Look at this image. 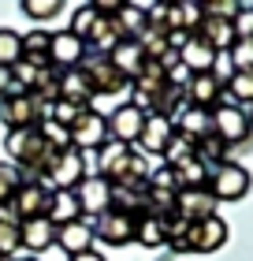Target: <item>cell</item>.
I'll use <instances>...</instances> for the list:
<instances>
[{"instance_id": "1", "label": "cell", "mask_w": 253, "mask_h": 261, "mask_svg": "<svg viewBox=\"0 0 253 261\" xmlns=\"http://www.w3.org/2000/svg\"><path fill=\"white\" fill-rule=\"evenodd\" d=\"M4 149H8V157H11V164L19 168L22 179H38V183L45 179V172H49V164H52V157H56V149L41 138L38 127L8 130Z\"/></svg>"}, {"instance_id": "2", "label": "cell", "mask_w": 253, "mask_h": 261, "mask_svg": "<svg viewBox=\"0 0 253 261\" xmlns=\"http://www.w3.org/2000/svg\"><path fill=\"white\" fill-rule=\"evenodd\" d=\"M149 161L142 157L138 149H130V146H119V142H104V146L97 149V175L108 183V187H116V183H146L149 179Z\"/></svg>"}, {"instance_id": "3", "label": "cell", "mask_w": 253, "mask_h": 261, "mask_svg": "<svg viewBox=\"0 0 253 261\" xmlns=\"http://www.w3.org/2000/svg\"><path fill=\"white\" fill-rule=\"evenodd\" d=\"M49 105L38 101L34 93H22V90H11L8 97H0V120L8 123V130H26V127H41Z\"/></svg>"}, {"instance_id": "4", "label": "cell", "mask_w": 253, "mask_h": 261, "mask_svg": "<svg viewBox=\"0 0 253 261\" xmlns=\"http://www.w3.org/2000/svg\"><path fill=\"white\" fill-rule=\"evenodd\" d=\"M78 71L86 75V82L93 86L97 97H116V93H123L130 86V82L112 67V60H108L104 53H86V56H82V64H78Z\"/></svg>"}, {"instance_id": "5", "label": "cell", "mask_w": 253, "mask_h": 261, "mask_svg": "<svg viewBox=\"0 0 253 261\" xmlns=\"http://www.w3.org/2000/svg\"><path fill=\"white\" fill-rule=\"evenodd\" d=\"M212 135L227 142V146H246V142L253 138V127H249V116L246 109H238V105L231 101H223V105H216L212 109Z\"/></svg>"}, {"instance_id": "6", "label": "cell", "mask_w": 253, "mask_h": 261, "mask_svg": "<svg viewBox=\"0 0 253 261\" xmlns=\"http://www.w3.org/2000/svg\"><path fill=\"white\" fill-rule=\"evenodd\" d=\"M249 187H253V175L238 161H227L209 172V191L216 201H242L249 194Z\"/></svg>"}, {"instance_id": "7", "label": "cell", "mask_w": 253, "mask_h": 261, "mask_svg": "<svg viewBox=\"0 0 253 261\" xmlns=\"http://www.w3.org/2000/svg\"><path fill=\"white\" fill-rule=\"evenodd\" d=\"M86 179V153H78V149H60L52 164H49V172H45V187H52V191H75V187Z\"/></svg>"}, {"instance_id": "8", "label": "cell", "mask_w": 253, "mask_h": 261, "mask_svg": "<svg viewBox=\"0 0 253 261\" xmlns=\"http://www.w3.org/2000/svg\"><path fill=\"white\" fill-rule=\"evenodd\" d=\"M134 224H138V217H130V213L104 209L101 217H93V239L108 243V246H127V243H134Z\"/></svg>"}, {"instance_id": "9", "label": "cell", "mask_w": 253, "mask_h": 261, "mask_svg": "<svg viewBox=\"0 0 253 261\" xmlns=\"http://www.w3.org/2000/svg\"><path fill=\"white\" fill-rule=\"evenodd\" d=\"M49 194H52V191H49L45 183H38V179H22L8 209L15 213L19 224H22V220H38V217H45V213H49Z\"/></svg>"}, {"instance_id": "10", "label": "cell", "mask_w": 253, "mask_h": 261, "mask_svg": "<svg viewBox=\"0 0 253 261\" xmlns=\"http://www.w3.org/2000/svg\"><path fill=\"white\" fill-rule=\"evenodd\" d=\"M183 90H186V105H194V109H205V112H212L216 105H223V101H227V93H223V75H216V71L190 75Z\"/></svg>"}, {"instance_id": "11", "label": "cell", "mask_w": 253, "mask_h": 261, "mask_svg": "<svg viewBox=\"0 0 253 261\" xmlns=\"http://www.w3.org/2000/svg\"><path fill=\"white\" fill-rule=\"evenodd\" d=\"M67 130H71V149H78V153L101 149L104 142H108V120H104L101 112H93V109H86Z\"/></svg>"}, {"instance_id": "12", "label": "cell", "mask_w": 253, "mask_h": 261, "mask_svg": "<svg viewBox=\"0 0 253 261\" xmlns=\"http://www.w3.org/2000/svg\"><path fill=\"white\" fill-rule=\"evenodd\" d=\"M108 120V142H119V146H134L138 135H142V123H146V112L138 109V105H119L112 116H104Z\"/></svg>"}, {"instance_id": "13", "label": "cell", "mask_w": 253, "mask_h": 261, "mask_svg": "<svg viewBox=\"0 0 253 261\" xmlns=\"http://www.w3.org/2000/svg\"><path fill=\"white\" fill-rule=\"evenodd\" d=\"M227 239H231V228H227V220L220 213L209 220L190 224V254H216Z\"/></svg>"}, {"instance_id": "14", "label": "cell", "mask_w": 253, "mask_h": 261, "mask_svg": "<svg viewBox=\"0 0 253 261\" xmlns=\"http://www.w3.org/2000/svg\"><path fill=\"white\" fill-rule=\"evenodd\" d=\"M216 205H220V201L212 198L209 187H194V191H179L175 194V217H183L186 224L216 217Z\"/></svg>"}, {"instance_id": "15", "label": "cell", "mask_w": 253, "mask_h": 261, "mask_svg": "<svg viewBox=\"0 0 253 261\" xmlns=\"http://www.w3.org/2000/svg\"><path fill=\"white\" fill-rule=\"evenodd\" d=\"M175 138V127L172 120H160V116H146V123H142V135H138V153L142 157H164L167 142Z\"/></svg>"}, {"instance_id": "16", "label": "cell", "mask_w": 253, "mask_h": 261, "mask_svg": "<svg viewBox=\"0 0 253 261\" xmlns=\"http://www.w3.org/2000/svg\"><path fill=\"white\" fill-rule=\"evenodd\" d=\"M179 64H183L190 75H205V71H216V64H220V53H216L205 38L190 34V38L183 41V49H179Z\"/></svg>"}, {"instance_id": "17", "label": "cell", "mask_w": 253, "mask_h": 261, "mask_svg": "<svg viewBox=\"0 0 253 261\" xmlns=\"http://www.w3.org/2000/svg\"><path fill=\"white\" fill-rule=\"evenodd\" d=\"M86 53H90V49H86V45H82L71 30H56V34H49V60H52L56 71H64V67H78Z\"/></svg>"}, {"instance_id": "18", "label": "cell", "mask_w": 253, "mask_h": 261, "mask_svg": "<svg viewBox=\"0 0 253 261\" xmlns=\"http://www.w3.org/2000/svg\"><path fill=\"white\" fill-rule=\"evenodd\" d=\"M60 101L75 105V109H93V101H97V93H93V86L86 82V75H82L78 67H64L60 71Z\"/></svg>"}, {"instance_id": "19", "label": "cell", "mask_w": 253, "mask_h": 261, "mask_svg": "<svg viewBox=\"0 0 253 261\" xmlns=\"http://www.w3.org/2000/svg\"><path fill=\"white\" fill-rule=\"evenodd\" d=\"M172 127H175V135H179V138H186L190 146H198L201 138H209V135H212V112L186 105V109L172 120Z\"/></svg>"}, {"instance_id": "20", "label": "cell", "mask_w": 253, "mask_h": 261, "mask_svg": "<svg viewBox=\"0 0 253 261\" xmlns=\"http://www.w3.org/2000/svg\"><path fill=\"white\" fill-rule=\"evenodd\" d=\"M108 194H112V187H108L101 175H86V179L75 187V198H78L82 217H101V213L108 209Z\"/></svg>"}, {"instance_id": "21", "label": "cell", "mask_w": 253, "mask_h": 261, "mask_svg": "<svg viewBox=\"0 0 253 261\" xmlns=\"http://www.w3.org/2000/svg\"><path fill=\"white\" fill-rule=\"evenodd\" d=\"M93 224L90 220H75V224H64V228H56V246L64 250L67 257H78V254H86L93 250Z\"/></svg>"}, {"instance_id": "22", "label": "cell", "mask_w": 253, "mask_h": 261, "mask_svg": "<svg viewBox=\"0 0 253 261\" xmlns=\"http://www.w3.org/2000/svg\"><path fill=\"white\" fill-rule=\"evenodd\" d=\"M19 243L26 246L30 254H41L56 246V228L49 224V217H38V220H22L19 224Z\"/></svg>"}, {"instance_id": "23", "label": "cell", "mask_w": 253, "mask_h": 261, "mask_svg": "<svg viewBox=\"0 0 253 261\" xmlns=\"http://www.w3.org/2000/svg\"><path fill=\"white\" fill-rule=\"evenodd\" d=\"M201 15H205V11H201ZM198 38H205L220 56H227V49H231V45L238 41V38H235L231 19H220V15H205V19H201V27H198Z\"/></svg>"}, {"instance_id": "24", "label": "cell", "mask_w": 253, "mask_h": 261, "mask_svg": "<svg viewBox=\"0 0 253 261\" xmlns=\"http://www.w3.org/2000/svg\"><path fill=\"white\" fill-rule=\"evenodd\" d=\"M175 175V187L179 191H194V187H209V164H205L198 153H190V157H183L179 164H167Z\"/></svg>"}, {"instance_id": "25", "label": "cell", "mask_w": 253, "mask_h": 261, "mask_svg": "<svg viewBox=\"0 0 253 261\" xmlns=\"http://www.w3.org/2000/svg\"><path fill=\"white\" fill-rule=\"evenodd\" d=\"M104 56L112 60V67H116V71H119V75H123L127 82H130V79H134L138 71H142V64H146V56H142V49H138V41H134V38H123V41H119L112 53H104Z\"/></svg>"}, {"instance_id": "26", "label": "cell", "mask_w": 253, "mask_h": 261, "mask_svg": "<svg viewBox=\"0 0 253 261\" xmlns=\"http://www.w3.org/2000/svg\"><path fill=\"white\" fill-rule=\"evenodd\" d=\"M49 224L52 228H64V224H75V220H82V209H78V198H75V191H52L49 194Z\"/></svg>"}, {"instance_id": "27", "label": "cell", "mask_w": 253, "mask_h": 261, "mask_svg": "<svg viewBox=\"0 0 253 261\" xmlns=\"http://www.w3.org/2000/svg\"><path fill=\"white\" fill-rule=\"evenodd\" d=\"M164 220H167V217L138 213V224H134V243H142L146 250H156V246H164Z\"/></svg>"}, {"instance_id": "28", "label": "cell", "mask_w": 253, "mask_h": 261, "mask_svg": "<svg viewBox=\"0 0 253 261\" xmlns=\"http://www.w3.org/2000/svg\"><path fill=\"white\" fill-rule=\"evenodd\" d=\"M19 41H22V60H30L38 67H52V60H49V30L19 34Z\"/></svg>"}, {"instance_id": "29", "label": "cell", "mask_w": 253, "mask_h": 261, "mask_svg": "<svg viewBox=\"0 0 253 261\" xmlns=\"http://www.w3.org/2000/svg\"><path fill=\"white\" fill-rule=\"evenodd\" d=\"M223 93L231 105H253V71H231V75L223 79Z\"/></svg>"}, {"instance_id": "30", "label": "cell", "mask_w": 253, "mask_h": 261, "mask_svg": "<svg viewBox=\"0 0 253 261\" xmlns=\"http://www.w3.org/2000/svg\"><path fill=\"white\" fill-rule=\"evenodd\" d=\"M116 22H119V30H123V38H138V34L149 27V15H146V8H138V4H119Z\"/></svg>"}, {"instance_id": "31", "label": "cell", "mask_w": 253, "mask_h": 261, "mask_svg": "<svg viewBox=\"0 0 253 261\" xmlns=\"http://www.w3.org/2000/svg\"><path fill=\"white\" fill-rule=\"evenodd\" d=\"M164 246L175 254H190V224L183 217H175V213L164 220Z\"/></svg>"}, {"instance_id": "32", "label": "cell", "mask_w": 253, "mask_h": 261, "mask_svg": "<svg viewBox=\"0 0 253 261\" xmlns=\"http://www.w3.org/2000/svg\"><path fill=\"white\" fill-rule=\"evenodd\" d=\"M19 246H22V243H19V220H15V213H11V209H0V257L11 261Z\"/></svg>"}, {"instance_id": "33", "label": "cell", "mask_w": 253, "mask_h": 261, "mask_svg": "<svg viewBox=\"0 0 253 261\" xmlns=\"http://www.w3.org/2000/svg\"><path fill=\"white\" fill-rule=\"evenodd\" d=\"M194 153H198V157H201L205 164H209V172H212V168H220V164H227V161H231V146H227V142H220L216 135H209V138H201L198 146H194Z\"/></svg>"}, {"instance_id": "34", "label": "cell", "mask_w": 253, "mask_h": 261, "mask_svg": "<svg viewBox=\"0 0 253 261\" xmlns=\"http://www.w3.org/2000/svg\"><path fill=\"white\" fill-rule=\"evenodd\" d=\"M93 27H97V4H82L75 15H71V27H67V30L75 34L82 45H86V38L93 34Z\"/></svg>"}, {"instance_id": "35", "label": "cell", "mask_w": 253, "mask_h": 261, "mask_svg": "<svg viewBox=\"0 0 253 261\" xmlns=\"http://www.w3.org/2000/svg\"><path fill=\"white\" fill-rule=\"evenodd\" d=\"M22 60V41L15 30L0 27V67H15Z\"/></svg>"}, {"instance_id": "36", "label": "cell", "mask_w": 253, "mask_h": 261, "mask_svg": "<svg viewBox=\"0 0 253 261\" xmlns=\"http://www.w3.org/2000/svg\"><path fill=\"white\" fill-rule=\"evenodd\" d=\"M223 60L231 64V71H253V38H238Z\"/></svg>"}, {"instance_id": "37", "label": "cell", "mask_w": 253, "mask_h": 261, "mask_svg": "<svg viewBox=\"0 0 253 261\" xmlns=\"http://www.w3.org/2000/svg\"><path fill=\"white\" fill-rule=\"evenodd\" d=\"M19 183H22V175H19L15 164H0V209L11 205V198H15Z\"/></svg>"}, {"instance_id": "38", "label": "cell", "mask_w": 253, "mask_h": 261, "mask_svg": "<svg viewBox=\"0 0 253 261\" xmlns=\"http://www.w3.org/2000/svg\"><path fill=\"white\" fill-rule=\"evenodd\" d=\"M38 130H41V138L49 142L56 153H60V149H71V130H67V127H60V123H52V120H41Z\"/></svg>"}, {"instance_id": "39", "label": "cell", "mask_w": 253, "mask_h": 261, "mask_svg": "<svg viewBox=\"0 0 253 261\" xmlns=\"http://www.w3.org/2000/svg\"><path fill=\"white\" fill-rule=\"evenodd\" d=\"M22 11L30 19H52L64 11V0H22Z\"/></svg>"}, {"instance_id": "40", "label": "cell", "mask_w": 253, "mask_h": 261, "mask_svg": "<svg viewBox=\"0 0 253 261\" xmlns=\"http://www.w3.org/2000/svg\"><path fill=\"white\" fill-rule=\"evenodd\" d=\"M231 27H235V38H253V4L238 8V15L231 19Z\"/></svg>"}, {"instance_id": "41", "label": "cell", "mask_w": 253, "mask_h": 261, "mask_svg": "<svg viewBox=\"0 0 253 261\" xmlns=\"http://www.w3.org/2000/svg\"><path fill=\"white\" fill-rule=\"evenodd\" d=\"M11 93V67H0V97Z\"/></svg>"}, {"instance_id": "42", "label": "cell", "mask_w": 253, "mask_h": 261, "mask_svg": "<svg viewBox=\"0 0 253 261\" xmlns=\"http://www.w3.org/2000/svg\"><path fill=\"white\" fill-rule=\"evenodd\" d=\"M67 261H104L97 250H86V254H78V257H67Z\"/></svg>"}, {"instance_id": "43", "label": "cell", "mask_w": 253, "mask_h": 261, "mask_svg": "<svg viewBox=\"0 0 253 261\" xmlns=\"http://www.w3.org/2000/svg\"><path fill=\"white\" fill-rule=\"evenodd\" d=\"M246 116H249V127H253V105H249V109H246Z\"/></svg>"}, {"instance_id": "44", "label": "cell", "mask_w": 253, "mask_h": 261, "mask_svg": "<svg viewBox=\"0 0 253 261\" xmlns=\"http://www.w3.org/2000/svg\"><path fill=\"white\" fill-rule=\"evenodd\" d=\"M11 261H38V257H11Z\"/></svg>"}, {"instance_id": "45", "label": "cell", "mask_w": 253, "mask_h": 261, "mask_svg": "<svg viewBox=\"0 0 253 261\" xmlns=\"http://www.w3.org/2000/svg\"><path fill=\"white\" fill-rule=\"evenodd\" d=\"M0 261H4V257H0Z\"/></svg>"}]
</instances>
